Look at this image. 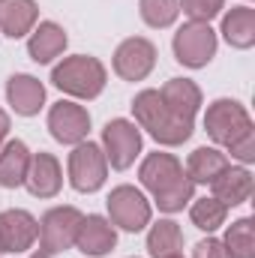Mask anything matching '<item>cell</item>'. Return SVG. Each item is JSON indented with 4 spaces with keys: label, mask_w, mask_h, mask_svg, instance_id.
Masks as SVG:
<instances>
[{
    "label": "cell",
    "mask_w": 255,
    "mask_h": 258,
    "mask_svg": "<svg viewBox=\"0 0 255 258\" xmlns=\"http://www.w3.org/2000/svg\"><path fill=\"white\" fill-rule=\"evenodd\" d=\"M225 249L231 258H255V237H252V219L243 216L228 225L225 231Z\"/></svg>",
    "instance_id": "obj_25"
},
{
    "label": "cell",
    "mask_w": 255,
    "mask_h": 258,
    "mask_svg": "<svg viewBox=\"0 0 255 258\" xmlns=\"http://www.w3.org/2000/svg\"><path fill=\"white\" fill-rule=\"evenodd\" d=\"M222 36L231 48H252L255 45V9L252 6H234L222 18Z\"/></svg>",
    "instance_id": "obj_21"
},
{
    "label": "cell",
    "mask_w": 255,
    "mask_h": 258,
    "mask_svg": "<svg viewBox=\"0 0 255 258\" xmlns=\"http://www.w3.org/2000/svg\"><path fill=\"white\" fill-rule=\"evenodd\" d=\"M48 129L54 135V141L60 144H81L90 132V114L84 105L78 102H69V99H60L48 108Z\"/></svg>",
    "instance_id": "obj_11"
},
{
    "label": "cell",
    "mask_w": 255,
    "mask_h": 258,
    "mask_svg": "<svg viewBox=\"0 0 255 258\" xmlns=\"http://www.w3.org/2000/svg\"><path fill=\"white\" fill-rule=\"evenodd\" d=\"M36 237H39V222L27 210L12 207V210L0 213V255L27 252V249H33Z\"/></svg>",
    "instance_id": "obj_12"
},
{
    "label": "cell",
    "mask_w": 255,
    "mask_h": 258,
    "mask_svg": "<svg viewBox=\"0 0 255 258\" xmlns=\"http://www.w3.org/2000/svg\"><path fill=\"white\" fill-rule=\"evenodd\" d=\"M6 99L12 105L15 114L21 117H33L39 114V108L45 105V84L27 72H18L6 81Z\"/></svg>",
    "instance_id": "obj_17"
},
{
    "label": "cell",
    "mask_w": 255,
    "mask_h": 258,
    "mask_svg": "<svg viewBox=\"0 0 255 258\" xmlns=\"http://www.w3.org/2000/svg\"><path fill=\"white\" fill-rule=\"evenodd\" d=\"M102 153H105L111 168L126 171L135 162V156L141 153V129L132 120H123V117L108 120L102 129Z\"/></svg>",
    "instance_id": "obj_9"
},
{
    "label": "cell",
    "mask_w": 255,
    "mask_h": 258,
    "mask_svg": "<svg viewBox=\"0 0 255 258\" xmlns=\"http://www.w3.org/2000/svg\"><path fill=\"white\" fill-rule=\"evenodd\" d=\"M204 129L237 162H243V165H252L255 162L252 117H249L246 105H240L237 99H216V102H210L207 114H204Z\"/></svg>",
    "instance_id": "obj_2"
},
{
    "label": "cell",
    "mask_w": 255,
    "mask_h": 258,
    "mask_svg": "<svg viewBox=\"0 0 255 258\" xmlns=\"http://www.w3.org/2000/svg\"><path fill=\"white\" fill-rule=\"evenodd\" d=\"M174 57L177 63L189 66V69H201L216 57V30L207 21H186L177 33H174Z\"/></svg>",
    "instance_id": "obj_6"
},
{
    "label": "cell",
    "mask_w": 255,
    "mask_h": 258,
    "mask_svg": "<svg viewBox=\"0 0 255 258\" xmlns=\"http://www.w3.org/2000/svg\"><path fill=\"white\" fill-rule=\"evenodd\" d=\"M207 186H210L216 201H222L225 207H237V204L249 201V195H252V171L246 165H231L228 162Z\"/></svg>",
    "instance_id": "obj_15"
},
{
    "label": "cell",
    "mask_w": 255,
    "mask_h": 258,
    "mask_svg": "<svg viewBox=\"0 0 255 258\" xmlns=\"http://www.w3.org/2000/svg\"><path fill=\"white\" fill-rule=\"evenodd\" d=\"M168 258H183V255H168Z\"/></svg>",
    "instance_id": "obj_30"
},
{
    "label": "cell",
    "mask_w": 255,
    "mask_h": 258,
    "mask_svg": "<svg viewBox=\"0 0 255 258\" xmlns=\"http://www.w3.org/2000/svg\"><path fill=\"white\" fill-rule=\"evenodd\" d=\"M69 42L66 30L54 21H39V27L30 30V39H27V54L33 63H51L54 57H60Z\"/></svg>",
    "instance_id": "obj_18"
},
{
    "label": "cell",
    "mask_w": 255,
    "mask_h": 258,
    "mask_svg": "<svg viewBox=\"0 0 255 258\" xmlns=\"http://www.w3.org/2000/svg\"><path fill=\"white\" fill-rule=\"evenodd\" d=\"M135 258H138V255H135Z\"/></svg>",
    "instance_id": "obj_31"
},
{
    "label": "cell",
    "mask_w": 255,
    "mask_h": 258,
    "mask_svg": "<svg viewBox=\"0 0 255 258\" xmlns=\"http://www.w3.org/2000/svg\"><path fill=\"white\" fill-rule=\"evenodd\" d=\"M225 216H228V207L222 204V201H216L213 195L207 198H198V201H192L189 207V219L195 228H201V231H216L219 225H225Z\"/></svg>",
    "instance_id": "obj_24"
},
{
    "label": "cell",
    "mask_w": 255,
    "mask_h": 258,
    "mask_svg": "<svg viewBox=\"0 0 255 258\" xmlns=\"http://www.w3.org/2000/svg\"><path fill=\"white\" fill-rule=\"evenodd\" d=\"M108 177V159L99 144L81 141L69 153V183L78 192H96Z\"/></svg>",
    "instance_id": "obj_8"
},
{
    "label": "cell",
    "mask_w": 255,
    "mask_h": 258,
    "mask_svg": "<svg viewBox=\"0 0 255 258\" xmlns=\"http://www.w3.org/2000/svg\"><path fill=\"white\" fill-rule=\"evenodd\" d=\"M132 114H135V126L147 129L159 144L165 147H177L183 144L192 135L195 123H186V120H177L168 114L159 90H141L135 99H132Z\"/></svg>",
    "instance_id": "obj_3"
},
{
    "label": "cell",
    "mask_w": 255,
    "mask_h": 258,
    "mask_svg": "<svg viewBox=\"0 0 255 258\" xmlns=\"http://www.w3.org/2000/svg\"><path fill=\"white\" fill-rule=\"evenodd\" d=\"M105 204H108V222L111 225H117V228H123V231H141L144 225H150V216H153V210H150V201L144 198L141 189H135V186H114L111 195L105 198Z\"/></svg>",
    "instance_id": "obj_7"
},
{
    "label": "cell",
    "mask_w": 255,
    "mask_h": 258,
    "mask_svg": "<svg viewBox=\"0 0 255 258\" xmlns=\"http://www.w3.org/2000/svg\"><path fill=\"white\" fill-rule=\"evenodd\" d=\"M6 135H9V114L0 108V147H3V141H6Z\"/></svg>",
    "instance_id": "obj_29"
},
{
    "label": "cell",
    "mask_w": 255,
    "mask_h": 258,
    "mask_svg": "<svg viewBox=\"0 0 255 258\" xmlns=\"http://www.w3.org/2000/svg\"><path fill=\"white\" fill-rule=\"evenodd\" d=\"M183 249V231L174 219H159L150 225L147 234V252L153 258H168V255H180Z\"/></svg>",
    "instance_id": "obj_23"
},
{
    "label": "cell",
    "mask_w": 255,
    "mask_h": 258,
    "mask_svg": "<svg viewBox=\"0 0 255 258\" xmlns=\"http://www.w3.org/2000/svg\"><path fill=\"white\" fill-rule=\"evenodd\" d=\"M138 177H141V186L153 195L156 207L165 210V213H177L183 210L192 201V192H195V183L186 177L183 165L177 156L171 153H147L141 168H138Z\"/></svg>",
    "instance_id": "obj_1"
},
{
    "label": "cell",
    "mask_w": 255,
    "mask_h": 258,
    "mask_svg": "<svg viewBox=\"0 0 255 258\" xmlns=\"http://www.w3.org/2000/svg\"><path fill=\"white\" fill-rule=\"evenodd\" d=\"M39 9L33 0H0V33L9 39H21L36 27Z\"/></svg>",
    "instance_id": "obj_19"
},
{
    "label": "cell",
    "mask_w": 255,
    "mask_h": 258,
    "mask_svg": "<svg viewBox=\"0 0 255 258\" xmlns=\"http://www.w3.org/2000/svg\"><path fill=\"white\" fill-rule=\"evenodd\" d=\"M114 246H117V231L105 216H96V213L81 216V222L75 228V249L78 252H84L90 258H102Z\"/></svg>",
    "instance_id": "obj_13"
},
{
    "label": "cell",
    "mask_w": 255,
    "mask_h": 258,
    "mask_svg": "<svg viewBox=\"0 0 255 258\" xmlns=\"http://www.w3.org/2000/svg\"><path fill=\"white\" fill-rule=\"evenodd\" d=\"M159 96H162V102H165L171 117L195 123V114L201 108V90H198L195 81H189V78H171V81L162 84Z\"/></svg>",
    "instance_id": "obj_16"
},
{
    "label": "cell",
    "mask_w": 255,
    "mask_h": 258,
    "mask_svg": "<svg viewBox=\"0 0 255 258\" xmlns=\"http://www.w3.org/2000/svg\"><path fill=\"white\" fill-rule=\"evenodd\" d=\"M228 165V156L219 147H195L186 159V177L192 183H210L222 168Z\"/></svg>",
    "instance_id": "obj_22"
},
{
    "label": "cell",
    "mask_w": 255,
    "mask_h": 258,
    "mask_svg": "<svg viewBox=\"0 0 255 258\" xmlns=\"http://www.w3.org/2000/svg\"><path fill=\"white\" fill-rule=\"evenodd\" d=\"M27 165H30V150L24 141L12 138V141H3L0 147V186L3 189H15L24 183L27 177Z\"/></svg>",
    "instance_id": "obj_20"
},
{
    "label": "cell",
    "mask_w": 255,
    "mask_h": 258,
    "mask_svg": "<svg viewBox=\"0 0 255 258\" xmlns=\"http://www.w3.org/2000/svg\"><path fill=\"white\" fill-rule=\"evenodd\" d=\"M81 210L78 207H51L42 219H39V246L27 258H54L75 246V228L81 222Z\"/></svg>",
    "instance_id": "obj_5"
},
{
    "label": "cell",
    "mask_w": 255,
    "mask_h": 258,
    "mask_svg": "<svg viewBox=\"0 0 255 258\" xmlns=\"http://www.w3.org/2000/svg\"><path fill=\"white\" fill-rule=\"evenodd\" d=\"M192 258H231L225 243L216 240V237H207V240H198L195 249H192Z\"/></svg>",
    "instance_id": "obj_28"
},
{
    "label": "cell",
    "mask_w": 255,
    "mask_h": 258,
    "mask_svg": "<svg viewBox=\"0 0 255 258\" xmlns=\"http://www.w3.org/2000/svg\"><path fill=\"white\" fill-rule=\"evenodd\" d=\"M111 66L123 81H144L156 66V45L144 36H129L117 45Z\"/></svg>",
    "instance_id": "obj_10"
},
{
    "label": "cell",
    "mask_w": 255,
    "mask_h": 258,
    "mask_svg": "<svg viewBox=\"0 0 255 258\" xmlns=\"http://www.w3.org/2000/svg\"><path fill=\"white\" fill-rule=\"evenodd\" d=\"M138 12H141V18H144L147 27L165 30V27H171V24L177 21L180 3H177V0H141V3H138Z\"/></svg>",
    "instance_id": "obj_26"
},
{
    "label": "cell",
    "mask_w": 255,
    "mask_h": 258,
    "mask_svg": "<svg viewBox=\"0 0 255 258\" xmlns=\"http://www.w3.org/2000/svg\"><path fill=\"white\" fill-rule=\"evenodd\" d=\"M180 3V9L189 15V21H207L210 24V18H216L219 12H222V6H225V0H177Z\"/></svg>",
    "instance_id": "obj_27"
},
{
    "label": "cell",
    "mask_w": 255,
    "mask_h": 258,
    "mask_svg": "<svg viewBox=\"0 0 255 258\" xmlns=\"http://www.w3.org/2000/svg\"><path fill=\"white\" fill-rule=\"evenodd\" d=\"M24 186L33 198H54L63 186V171H60V162L57 156L39 150V153H30V165H27V177H24Z\"/></svg>",
    "instance_id": "obj_14"
},
{
    "label": "cell",
    "mask_w": 255,
    "mask_h": 258,
    "mask_svg": "<svg viewBox=\"0 0 255 258\" xmlns=\"http://www.w3.org/2000/svg\"><path fill=\"white\" fill-rule=\"evenodd\" d=\"M51 81L57 90H63L75 99H96L105 90L108 72H105L102 60H96L90 54H72L51 69Z\"/></svg>",
    "instance_id": "obj_4"
}]
</instances>
